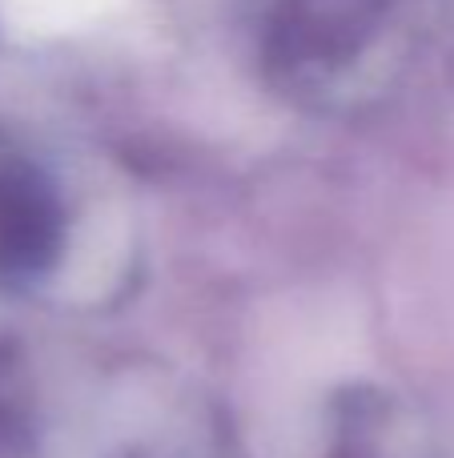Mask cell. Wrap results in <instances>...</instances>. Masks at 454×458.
<instances>
[{
    "label": "cell",
    "mask_w": 454,
    "mask_h": 458,
    "mask_svg": "<svg viewBox=\"0 0 454 458\" xmlns=\"http://www.w3.org/2000/svg\"><path fill=\"white\" fill-rule=\"evenodd\" d=\"M61 242L56 201L29 169H0V274H37L53 261Z\"/></svg>",
    "instance_id": "2"
},
{
    "label": "cell",
    "mask_w": 454,
    "mask_h": 458,
    "mask_svg": "<svg viewBox=\"0 0 454 458\" xmlns=\"http://www.w3.org/2000/svg\"><path fill=\"white\" fill-rule=\"evenodd\" d=\"M394 13V0H282L270 29V61L290 81L338 77L358 64Z\"/></svg>",
    "instance_id": "1"
}]
</instances>
